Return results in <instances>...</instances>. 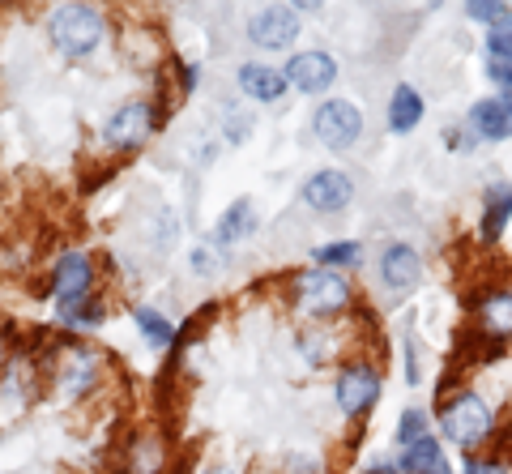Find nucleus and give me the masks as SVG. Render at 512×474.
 Wrapping results in <instances>:
<instances>
[{
    "label": "nucleus",
    "mask_w": 512,
    "mask_h": 474,
    "mask_svg": "<svg viewBox=\"0 0 512 474\" xmlns=\"http://www.w3.org/2000/svg\"><path fill=\"white\" fill-rule=\"evenodd\" d=\"M436 419L448 445H457L461 453H478L483 445H491L495 436V410L483 393L474 389H457V393H440L436 398Z\"/></svg>",
    "instance_id": "f257e3e1"
},
{
    "label": "nucleus",
    "mask_w": 512,
    "mask_h": 474,
    "mask_svg": "<svg viewBox=\"0 0 512 474\" xmlns=\"http://www.w3.org/2000/svg\"><path fill=\"white\" fill-rule=\"evenodd\" d=\"M291 295H295V308L303 316H316V321H338L355 308V287L346 282V274L338 270H299L291 274Z\"/></svg>",
    "instance_id": "f03ea898"
},
{
    "label": "nucleus",
    "mask_w": 512,
    "mask_h": 474,
    "mask_svg": "<svg viewBox=\"0 0 512 474\" xmlns=\"http://www.w3.org/2000/svg\"><path fill=\"white\" fill-rule=\"evenodd\" d=\"M47 35H52V47L64 60H86L103 47L107 18L99 5H60L47 22Z\"/></svg>",
    "instance_id": "7ed1b4c3"
},
{
    "label": "nucleus",
    "mask_w": 512,
    "mask_h": 474,
    "mask_svg": "<svg viewBox=\"0 0 512 474\" xmlns=\"http://www.w3.org/2000/svg\"><path fill=\"white\" fill-rule=\"evenodd\" d=\"M163 107L150 103V99H128L120 103L116 112H111L103 120V129H99V141L111 150V154H137L146 141L163 129Z\"/></svg>",
    "instance_id": "20e7f679"
},
{
    "label": "nucleus",
    "mask_w": 512,
    "mask_h": 474,
    "mask_svg": "<svg viewBox=\"0 0 512 474\" xmlns=\"http://www.w3.org/2000/svg\"><path fill=\"white\" fill-rule=\"evenodd\" d=\"M43 385H47L43 363L18 346V355H13V359L5 363V372H0V423L22 419L26 410L39 402Z\"/></svg>",
    "instance_id": "39448f33"
},
{
    "label": "nucleus",
    "mask_w": 512,
    "mask_h": 474,
    "mask_svg": "<svg viewBox=\"0 0 512 474\" xmlns=\"http://www.w3.org/2000/svg\"><path fill=\"white\" fill-rule=\"evenodd\" d=\"M363 129H367V120L350 99H325V103H316V112H312V133L320 146L333 154L355 150Z\"/></svg>",
    "instance_id": "423d86ee"
},
{
    "label": "nucleus",
    "mask_w": 512,
    "mask_h": 474,
    "mask_svg": "<svg viewBox=\"0 0 512 474\" xmlns=\"http://www.w3.org/2000/svg\"><path fill=\"white\" fill-rule=\"evenodd\" d=\"M333 398H338L346 419H363L367 410L380 402V368L372 359H350L342 363L338 385H333Z\"/></svg>",
    "instance_id": "0eeeda50"
},
{
    "label": "nucleus",
    "mask_w": 512,
    "mask_h": 474,
    "mask_svg": "<svg viewBox=\"0 0 512 474\" xmlns=\"http://www.w3.org/2000/svg\"><path fill=\"white\" fill-rule=\"evenodd\" d=\"M94 282H99L94 257L82 248H73V252H60L52 261V270H47V295H52L60 308V304H73V299L94 295Z\"/></svg>",
    "instance_id": "6e6552de"
},
{
    "label": "nucleus",
    "mask_w": 512,
    "mask_h": 474,
    "mask_svg": "<svg viewBox=\"0 0 512 474\" xmlns=\"http://www.w3.org/2000/svg\"><path fill=\"white\" fill-rule=\"evenodd\" d=\"M376 278H380L384 295L406 299V295L423 282V257H419V248L402 244V240H397V244H384L380 261H376Z\"/></svg>",
    "instance_id": "1a4fd4ad"
},
{
    "label": "nucleus",
    "mask_w": 512,
    "mask_h": 474,
    "mask_svg": "<svg viewBox=\"0 0 512 474\" xmlns=\"http://www.w3.org/2000/svg\"><path fill=\"white\" fill-rule=\"evenodd\" d=\"M116 462H120V474H167L171 453H167L163 432H158V428L128 432L124 445L116 449Z\"/></svg>",
    "instance_id": "9d476101"
},
{
    "label": "nucleus",
    "mask_w": 512,
    "mask_h": 474,
    "mask_svg": "<svg viewBox=\"0 0 512 474\" xmlns=\"http://www.w3.org/2000/svg\"><path fill=\"white\" fill-rule=\"evenodd\" d=\"M299 201L308 205L312 214H346L350 201H355V180H350L346 171L325 167V171H316V176L303 180Z\"/></svg>",
    "instance_id": "9b49d317"
},
{
    "label": "nucleus",
    "mask_w": 512,
    "mask_h": 474,
    "mask_svg": "<svg viewBox=\"0 0 512 474\" xmlns=\"http://www.w3.org/2000/svg\"><path fill=\"white\" fill-rule=\"evenodd\" d=\"M299 39V13L295 5H269L248 22V43L261 52H291Z\"/></svg>",
    "instance_id": "f8f14e48"
},
{
    "label": "nucleus",
    "mask_w": 512,
    "mask_h": 474,
    "mask_svg": "<svg viewBox=\"0 0 512 474\" xmlns=\"http://www.w3.org/2000/svg\"><path fill=\"white\" fill-rule=\"evenodd\" d=\"M286 86L299 90V94H325L333 82H338V60L329 52H320V47H308V52H295L286 60Z\"/></svg>",
    "instance_id": "ddd939ff"
},
{
    "label": "nucleus",
    "mask_w": 512,
    "mask_h": 474,
    "mask_svg": "<svg viewBox=\"0 0 512 474\" xmlns=\"http://www.w3.org/2000/svg\"><path fill=\"white\" fill-rule=\"evenodd\" d=\"M466 129L474 133V141H508L512 137V94L478 99L466 116Z\"/></svg>",
    "instance_id": "4468645a"
},
{
    "label": "nucleus",
    "mask_w": 512,
    "mask_h": 474,
    "mask_svg": "<svg viewBox=\"0 0 512 474\" xmlns=\"http://www.w3.org/2000/svg\"><path fill=\"white\" fill-rule=\"evenodd\" d=\"M470 308L483 338H512V287H487L483 295H474Z\"/></svg>",
    "instance_id": "2eb2a0df"
},
{
    "label": "nucleus",
    "mask_w": 512,
    "mask_h": 474,
    "mask_svg": "<svg viewBox=\"0 0 512 474\" xmlns=\"http://www.w3.org/2000/svg\"><path fill=\"white\" fill-rule=\"evenodd\" d=\"M256 227H261V218H256V205L252 197H235L227 210L218 214V223H214V248H235V244H244L256 235Z\"/></svg>",
    "instance_id": "dca6fc26"
},
{
    "label": "nucleus",
    "mask_w": 512,
    "mask_h": 474,
    "mask_svg": "<svg viewBox=\"0 0 512 474\" xmlns=\"http://www.w3.org/2000/svg\"><path fill=\"white\" fill-rule=\"evenodd\" d=\"M235 86L252 103H278L286 94V77H282V69H269V65H256L252 60V65H239Z\"/></svg>",
    "instance_id": "f3484780"
},
{
    "label": "nucleus",
    "mask_w": 512,
    "mask_h": 474,
    "mask_svg": "<svg viewBox=\"0 0 512 474\" xmlns=\"http://www.w3.org/2000/svg\"><path fill=\"white\" fill-rule=\"evenodd\" d=\"M397 470H406V474H453V466H448V457H444V445L436 436H423V440H414L410 449L397 453Z\"/></svg>",
    "instance_id": "a211bd4d"
},
{
    "label": "nucleus",
    "mask_w": 512,
    "mask_h": 474,
    "mask_svg": "<svg viewBox=\"0 0 512 474\" xmlns=\"http://www.w3.org/2000/svg\"><path fill=\"white\" fill-rule=\"evenodd\" d=\"M508 218H512V184L495 180L487 193H483V223H478V235H483L487 244H495L504 235Z\"/></svg>",
    "instance_id": "6ab92c4d"
},
{
    "label": "nucleus",
    "mask_w": 512,
    "mask_h": 474,
    "mask_svg": "<svg viewBox=\"0 0 512 474\" xmlns=\"http://www.w3.org/2000/svg\"><path fill=\"white\" fill-rule=\"evenodd\" d=\"M423 112H427V103H423V94L414 90V86H393V99H389V112H384V120H389V133H414L423 124Z\"/></svg>",
    "instance_id": "aec40b11"
},
{
    "label": "nucleus",
    "mask_w": 512,
    "mask_h": 474,
    "mask_svg": "<svg viewBox=\"0 0 512 474\" xmlns=\"http://www.w3.org/2000/svg\"><path fill=\"white\" fill-rule=\"evenodd\" d=\"M56 316L69 334H90V329H99L107 321V304L99 295H86V299H73V304H60Z\"/></svg>",
    "instance_id": "412c9836"
},
{
    "label": "nucleus",
    "mask_w": 512,
    "mask_h": 474,
    "mask_svg": "<svg viewBox=\"0 0 512 474\" xmlns=\"http://www.w3.org/2000/svg\"><path fill=\"white\" fill-rule=\"evenodd\" d=\"M133 321H137V329H141V338H146L154 351H171V342H175V325L167 321L163 312H154V308H146V304H137L133 308Z\"/></svg>",
    "instance_id": "4be33fe9"
},
{
    "label": "nucleus",
    "mask_w": 512,
    "mask_h": 474,
    "mask_svg": "<svg viewBox=\"0 0 512 474\" xmlns=\"http://www.w3.org/2000/svg\"><path fill=\"white\" fill-rule=\"evenodd\" d=\"M363 261V244L359 240H338V244H320L312 252V265H320V270H355V265Z\"/></svg>",
    "instance_id": "5701e85b"
},
{
    "label": "nucleus",
    "mask_w": 512,
    "mask_h": 474,
    "mask_svg": "<svg viewBox=\"0 0 512 474\" xmlns=\"http://www.w3.org/2000/svg\"><path fill=\"white\" fill-rule=\"evenodd\" d=\"M423 436H431V415L423 406H406L402 419H397V432H393L397 449H410L414 440H423Z\"/></svg>",
    "instance_id": "b1692460"
},
{
    "label": "nucleus",
    "mask_w": 512,
    "mask_h": 474,
    "mask_svg": "<svg viewBox=\"0 0 512 474\" xmlns=\"http://www.w3.org/2000/svg\"><path fill=\"white\" fill-rule=\"evenodd\" d=\"M487 52L491 60H512V9L487 30Z\"/></svg>",
    "instance_id": "393cba45"
},
{
    "label": "nucleus",
    "mask_w": 512,
    "mask_h": 474,
    "mask_svg": "<svg viewBox=\"0 0 512 474\" xmlns=\"http://www.w3.org/2000/svg\"><path fill=\"white\" fill-rule=\"evenodd\" d=\"M299 351H303V359L312 363V368H320V363H329L333 355V342H329V334H299Z\"/></svg>",
    "instance_id": "a878e982"
},
{
    "label": "nucleus",
    "mask_w": 512,
    "mask_h": 474,
    "mask_svg": "<svg viewBox=\"0 0 512 474\" xmlns=\"http://www.w3.org/2000/svg\"><path fill=\"white\" fill-rule=\"evenodd\" d=\"M466 13L474 22H487V30H491L508 13V5H504V0H474V5H466Z\"/></svg>",
    "instance_id": "bb28decb"
},
{
    "label": "nucleus",
    "mask_w": 512,
    "mask_h": 474,
    "mask_svg": "<svg viewBox=\"0 0 512 474\" xmlns=\"http://www.w3.org/2000/svg\"><path fill=\"white\" fill-rule=\"evenodd\" d=\"M461 474H508V462L504 457H478V453H470L466 462H461Z\"/></svg>",
    "instance_id": "cd10ccee"
},
{
    "label": "nucleus",
    "mask_w": 512,
    "mask_h": 474,
    "mask_svg": "<svg viewBox=\"0 0 512 474\" xmlns=\"http://www.w3.org/2000/svg\"><path fill=\"white\" fill-rule=\"evenodd\" d=\"M487 77H491L495 86H500V94H512V60H491Z\"/></svg>",
    "instance_id": "c85d7f7f"
},
{
    "label": "nucleus",
    "mask_w": 512,
    "mask_h": 474,
    "mask_svg": "<svg viewBox=\"0 0 512 474\" xmlns=\"http://www.w3.org/2000/svg\"><path fill=\"white\" fill-rule=\"evenodd\" d=\"M406 381L419 385L423 372H419V342H414V334H406Z\"/></svg>",
    "instance_id": "c756f323"
},
{
    "label": "nucleus",
    "mask_w": 512,
    "mask_h": 474,
    "mask_svg": "<svg viewBox=\"0 0 512 474\" xmlns=\"http://www.w3.org/2000/svg\"><path fill=\"white\" fill-rule=\"evenodd\" d=\"M192 270H197V274H214V252H210V248H197V252H192Z\"/></svg>",
    "instance_id": "7c9ffc66"
},
{
    "label": "nucleus",
    "mask_w": 512,
    "mask_h": 474,
    "mask_svg": "<svg viewBox=\"0 0 512 474\" xmlns=\"http://www.w3.org/2000/svg\"><path fill=\"white\" fill-rule=\"evenodd\" d=\"M201 474H231L227 466H210V470H201Z\"/></svg>",
    "instance_id": "2f4dec72"
},
{
    "label": "nucleus",
    "mask_w": 512,
    "mask_h": 474,
    "mask_svg": "<svg viewBox=\"0 0 512 474\" xmlns=\"http://www.w3.org/2000/svg\"><path fill=\"white\" fill-rule=\"evenodd\" d=\"M5 363H9V359H5V338H0V372H5Z\"/></svg>",
    "instance_id": "473e14b6"
},
{
    "label": "nucleus",
    "mask_w": 512,
    "mask_h": 474,
    "mask_svg": "<svg viewBox=\"0 0 512 474\" xmlns=\"http://www.w3.org/2000/svg\"><path fill=\"white\" fill-rule=\"evenodd\" d=\"M508 445H512V428H508Z\"/></svg>",
    "instance_id": "72a5a7b5"
}]
</instances>
